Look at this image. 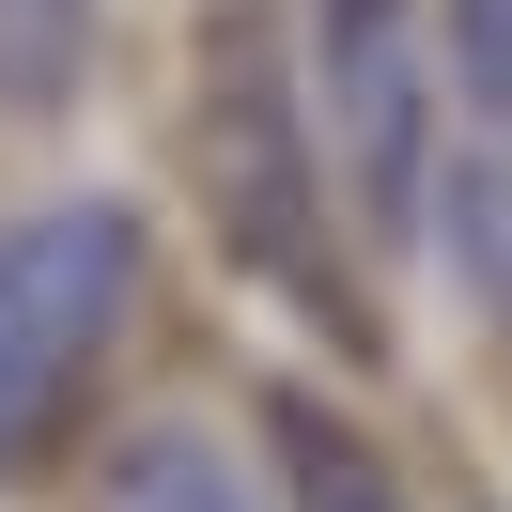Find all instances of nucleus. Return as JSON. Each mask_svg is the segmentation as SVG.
I'll return each mask as SVG.
<instances>
[{"label": "nucleus", "instance_id": "nucleus-2", "mask_svg": "<svg viewBox=\"0 0 512 512\" xmlns=\"http://www.w3.org/2000/svg\"><path fill=\"white\" fill-rule=\"evenodd\" d=\"M125 311H140V218L125 202H47V218L0 233V481L78 435Z\"/></svg>", "mask_w": 512, "mask_h": 512}, {"label": "nucleus", "instance_id": "nucleus-3", "mask_svg": "<svg viewBox=\"0 0 512 512\" xmlns=\"http://www.w3.org/2000/svg\"><path fill=\"white\" fill-rule=\"evenodd\" d=\"M326 94H342L357 218H419V63H404V0H326Z\"/></svg>", "mask_w": 512, "mask_h": 512}, {"label": "nucleus", "instance_id": "nucleus-1", "mask_svg": "<svg viewBox=\"0 0 512 512\" xmlns=\"http://www.w3.org/2000/svg\"><path fill=\"white\" fill-rule=\"evenodd\" d=\"M187 156H202V202H218L233 264L280 280L342 357H373V311H357V264H342V233H326L311 125H295V94H280V32H264V16H233V32L202 47V125H187Z\"/></svg>", "mask_w": 512, "mask_h": 512}, {"label": "nucleus", "instance_id": "nucleus-5", "mask_svg": "<svg viewBox=\"0 0 512 512\" xmlns=\"http://www.w3.org/2000/svg\"><path fill=\"white\" fill-rule=\"evenodd\" d=\"M94 512H249V481L218 466V435H187V419H140V435L94 466Z\"/></svg>", "mask_w": 512, "mask_h": 512}, {"label": "nucleus", "instance_id": "nucleus-8", "mask_svg": "<svg viewBox=\"0 0 512 512\" xmlns=\"http://www.w3.org/2000/svg\"><path fill=\"white\" fill-rule=\"evenodd\" d=\"M481 280H497V311H512V171L481 187Z\"/></svg>", "mask_w": 512, "mask_h": 512}, {"label": "nucleus", "instance_id": "nucleus-4", "mask_svg": "<svg viewBox=\"0 0 512 512\" xmlns=\"http://www.w3.org/2000/svg\"><path fill=\"white\" fill-rule=\"evenodd\" d=\"M264 466H280V512H404L388 450L357 435L326 388H264Z\"/></svg>", "mask_w": 512, "mask_h": 512}, {"label": "nucleus", "instance_id": "nucleus-6", "mask_svg": "<svg viewBox=\"0 0 512 512\" xmlns=\"http://www.w3.org/2000/svg\"><path fill=\"white\" fill-rule=\"evenodd\" d=\"M94 63V0H0V109H63Z\"/></svg>", "mask_w": 512, "mask_h": 512}, {"label": "nucleus", "instance_id": "nucleus-7", "mask_svg": "<svg viewBox=\"0 0 512 512\" xmlns=\"http://www.w3.org/2000/svg\"><path fill=\"white\" fill-rule=\"evenodd\" d=\"M450 63L481 109H512V0H450Z\"/></svg>", "mask_w": 512, "mask_h": 512}]
</instances>
